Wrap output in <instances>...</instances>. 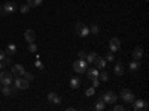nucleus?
Segmentation results:
<instances>
[{"label": "nucleus", "mask_w": 149, "mask_h": 111, "mask_svg": "<svg viewBox=\"0 0 149 111\" xmlns=\"http://www.w3.org/2000/svg\"><path fill=\"white\" fill-rule=\"evenodd\" d=\"M18 9V5L15 2H6L5 5H2V14L3 15H12L15 14Z\"/></svg>", "instance_id": "obj_1"}, {"label": "nucleus", "mask_w": 149, "mask_h": 111, "mask_svg": "<svg viewBox=\"0 0 149 111\" xmlns=\"http://www.w3.org/2000/svg\"><path fill=\"white\" fill-rule=\"evenodd\" d=\"M86 69H88V63L84 59H78L73 63V71L76 74H84V72H86Z\"/></svg>", "instance_id": "obj_2"}, {"label": "nucleus", "mask_w": 149, "mask_h": 111, "mask_svg": "<svg viewBox=\"0 0 149 111\" xmlns=\"http://www.w3.org/2000/svg\"><path fill=\"white\" fill-rule=\"evenodd\" d=\"M74 32H76V35L81 36V38H86V36L90 35V27H86L84 23H76L74 24Z\"/></svg>", "instance_id": "obj_3"}, {"label": "nucleus", "mask_w": 149, "mask_h": 111, "mask_svg": "<svg viewBox=\"0 0 149 111\" xmlns=\"http://www.w3.org/2000/svg\"><path fill=\"white\" fill-rule=\"evenodd\" d=\"M12 81H14V75H12L10 71H2V72H0V84L10 86Z\"/></svg>", "instance_id": "obj_4"}, {"label": "nucleus", "mask_w": 149, "mask_h": 111, "mask_svg": "<svg viewBox=\"0 0 149 111\" xmlns=\"http://www.w3.org/2000/svg\"><path fill=\"white\" fill-rule=\"evenodd\" d=\"M12 83H14V87L17 90H26V89H29V81L26 78H22V77H15Z\"/></svg>", "instance_id": "obj_5"}, {"label": "nucleus", "mask_w": 149, "mask_h": 111, "mask_svg": "<svg viewBox=\"0 0 149 111\" xmlns=\"http://www.w3.org/2000/svg\"><path fill=\"white\" fill-rule=\"evenodd\" d=\"M121 99L125 102V104H131L136 98H134L133 92H130L128 89H122V90H121Z\"/></svg>", "instance_id": "obj_6"}, {"label": "nucleus", "mask_w": 149, "mask_h": 111, "mask_svg": "<svg viewBox=\"0 0 149 111\" xmlns=\"http://www.w3.org/2000/svg\"><path fill=\"white\" fill-rule=\"evenodd\" d=\"M131 104H133V110H134V111H145V110H148V104H146V101L134 99Z\"/></svg>", "instance_id": "obj_7"}, {"label": "nucleus", "mask_w": 149, "mask_h": 111, "mask_svg": "<svg viewBox=\"0 0 149 111\" xmlns=\"http://www.w3.org/2000/svg\"><path fill=\"white\" fill-rule=\"evenodd\" d=\"M100 98H102L106 104H115V102H116V95H115L113 92H110V90L106 92V93H103Z\"/></svg>", "instance_id": "obj_8"}, {"label": "nucleus", "mask_w": 149, "mask_h": 111, "mask_svg": "<svg viewBox=\"0 0 149 111\" xmlns=\"http://www.w3.org/2000/svg\"><path fill=\"white\" fill-rule=\"evenodd\" d=\"M119 48H121V41H119L118 38H112V39L109 41V51L116 53Z\"/></svg>", "instance_id": "obj_9"}, {"label": "nucleus", "mask_w": 149, "mask_h": 111, "mask_svg": "<svg viewBox=\"0 0 149 111\" xmlns=\"http://www.w3.org/2000/svg\"><path fill=\"white\" fill-rule=\"evenodd\" d=\"M10 72H12V75H14V77H22L24 72H26V69H24L22 65H12Z\"/></svg>", "instance_id": "obj_10"}, {"label": "nucleus", "mask_w": 149, "mask_h": 111, "mask_svg": "<svg viewBox=\"0 0 149 111\" xmlns=\"http://www.w3.org/2000/svg\"><path fill=\"white\" fill-rule=\"evenodd\" d=\"M131 54H133V59H134V60H142V57L145 56V51H143L142 47H136Z\"/></svg>", "instance_id": "obj_11"}, {"label": "nucleus", "mask_w": 149, "mask_h": 111, "mask_svg": "<svg viewBox=\"0 0 149 111\" xmlns=\"http://www.w3.org/2000/svg\"><path fill=\"white\" fill-rule=\"evenodd\" d=\"M0 92L3 93V96H12V95H15L17 89H15V87H12V84H10V86H3Z\"/></svg>", "instance_id": "obj_12"}, {"label": "nucleus", "mask_w": 149, "mask_h": 111, "mask_svg": "<svg viewBox=\"0 0 149 111\" xmlns=\"http://www.w3.org/2000/svg\"><path fill=\"white\" fill-rule=\"evenodd\" d=\"M48 101L52 102V104L60 105V104H61V98H60L57 93H54V92H49V93H48Z\"/></svg>", "instance_id": "obj_13"}, {"label": "nucleus", "mask_w": 149, "mask_h": 111, "mask_svg": "<svg viewBox=\"0 0 149 111\" xmlns=\"http://www.w3.org/2000/svg\"><path fill=\"white\" fill-rule=\"evenodd\" d=\"M128 69H130V72H133V74H136L137 71H140V60H133L131 63H128Z\"/></svg>", "instance_id": "obj_14"}, {"label": "nucleus", "mask_w": 149, "mask_h": 111, "mask_svg": "<svg viewBox=\"0 0 149 111\" xmlns=\"http://www.w3.org/2000/svg\"><path fill=\"white\" fill-rule=\"evenodd\" d=\"M94 65L97 66V69H104V68L107 66V62H106V59L97 56V59H95V62H94Z\"/></svg>", "instance_id": "obj_15"}, {"label": "nucleus", "mask_w": 149, "mask_h": 111, "mask_svg": "<svg viewBox=\"0 0 149 111\" xmlns=\"http://www.w3.org/2000/svg\"><path fill=\"white\" fill-rule=\"evenodd\" d=\"M17 51H18V47L15 44H8L6 50H5L6 56H14V54H17Z\"/></svg>", "instance_id": "obj_16"}, {"label": "nucleus", "mask_w": 149, "mask_h": 111, "mask_svg": "<svg viewBox=\"0 0 149 111\" xmlns=\"http://www.w3.org/2000/svg\"><path fill=\"white\" fill-rule=\"evenodd\" d=\"M24 38H26V41L30 44V42H34L36 41V33L31 30V29H29V30H26V33H24Z\"/></svg>", "instance_id": "obj_17"}, {"label": "nucleus", "mask_w": 149, "mask_h": 111, "mask_svg": "<svg viewBox=\"0 0 149 111\" xmlns=\"http://www.w3.org/2000/svg\"><path fill=\"white\" fill-rule=\"evenodd\" d=\"M113 71H115V75H116V77H122V75H124V71H125V69H124V65L121 63V62H116Z\"/></svg>", "instance_id": "obj_18"}, {"label": "nucleus", "mask_w": 149, "mask_h": 111, "mask_svg": "<svg viewBox=\"0 0 149 111\" xmlns=\"http://www.w3.org/2000/svg\"><path fill=\"white\" fill-rule=\"evenodd\" d=\"M95 59H97V53H88V54L85 56V62L88 65H93L94 62H95Z\"/></svg>", "instance_id": "obj_19"}, {"label": "nucleus", "mask_w": 149, "mask_h": 111, "mask_svg": "<svg viewBox=\"0 0 149 111\" xmlns=\"http://www.w3.org/2000/svg\"><path fill=\"white\" fill-rule=\"evenodd\" d=\"M79 86H81V80L78 77L70 78V89H79Z\"/></svg>", "instance_id": "obj_20"}, {"label": "nucleus", "mask_w": 149, "mask_h": 111, "mask_svg": "<svg viewBox=\"0 0 149 111\" xmlns=\"http://www.w3.org/2000/svg\"><path fill=\"white\" fill-rule=\"evenodd\" d=\"M86 75H88V80H95V78H98V71L97 69H86Z\"/></svg>", "instance_id": "obj_21"}, {"label": "nucleus", "mask_w": 149, "mask_h": 111, "mask_svg": "<svg viewBox=\"0 0 149 111\" xmlns=\"http://www.w3.org/2000/svg\"><path fill=\"white\" fill-rule=\"evenodd\" d=\"M104 108H106V102H104V101L102 99V98H100V99L97 101V104L94 105V110H97V111H103Z\"/></svg>", "instance_id": "obj_22"}, {"label": "nucleus", "mask_w": 149, "mask_h": 111, "mask_svg": "<svg viewBox=\"0 0 149 111\" xmlns=\"http://www.w3.org/2000/svg\"><path fill=\"white\" fill-rule=\"evenodd\" d=\"M27 3L30 5V8H37L43 3V0H27Z\"/></svg>", "instance_id": "obj_23"}, {"label": "nucleus", "mask_w": 149, "mask_h": 111, "mask_svg": "<svg viewBox=\"0 0 149 111\" xmlns=\"http://www.w3.org/2000/svg\"><path fill=\"white\" fill-rule=\"evenodd\" d=\"M98 80H100V81H103V83H106V81L109 80V74H107L106 71H103L102 74H98Z\"/></svg>", "instance_id": "obj_24"}, {"label": "nucleus", "mask_w": 149, "mask_h": 111, "mask_svg": "<svg viewBox=\"0 0 149 111\" xmlns=\"http://www.w3.org/2000/svg\"><path fill=\"white\" fill-rule=\"evenodd\" d=\"M19 11H21V14H29V12H30V5H29V3L21 5V6H19Z\"/></svg>", "instance_id": "obj_25"}, {"label": "nucleus", "mask_w": 149, "mask_h": 111, "mask_svg": "<svg viewBox=\"0 0 149 111\" xmlns=\"http://www.w3.org/2000/svg\"><path fill=\"white\" fill-rule=\"evenodd\" d=\"M98 32H100V26H98V24H93V26L90 27V33H93V35H97Z\"/></svg>", "instance_id": "obj_26"}, {"label": "nucleus", "mask_w": 149, "mask_h": 111, "mask_svg": "<svg viewBox=\"0 0 149 111\" xmlns=\"http://www.w3.org/2000/svg\"><path fill=\"white\" fill-rule=\"evenodd\" d=\"M22 78H26V80L30 83V81H33V80H34V75H33V74H30V72H27V71H26V72H24V75H22Z\"/></svg>", "instance_id": "obj_27"}, {"label": "nucleus", "mask_w": 149, "mask_h": 111, "mask_svg": "<svg viewBox=\"0 0 149 111\" xmlns=\"http://www.w3.org/2000/svg\"><path fill=\"white\" fill-rule=\"evenodd\" d=\"M29 51H30V53H36V51H37V45H36L34 42H30V44H29Z\"/></svg>", "instance_id": "obj_28"}, {"label": "nucleus", "mask_w": 149, "mask_h": 111, "mask_svg": "<svg viewBox=\"0 0 149 111\" xmlns=\"http://www.w3.org/2000/svg\"><path fill=\"white\" fill-rule=\"evenodd\" d=\"M94 93H95V90H94V87H88L85 90V95L88 96V98H91V96H94Z\"/></svg>", "instance_id": "obj_29"}, {"label": "nucleus", "mask_w": 149, "mask_h": 111, "mask_svg": "<svg viewBox=\"0 0 149 111\" xmlns=\"http://www.w3.org/2000/svg\"><path fill=\"white\" fill-rule=\"evenodd\" d=\"M113 60H115V56H113V53H112V51L106 53V62H113Z\"/></svg>", "instance_id": "obj_30"}, {"label": "nucleus", "mask_w": 149, "mask_h": 111, "mask_svg": "<svg viewBox=\"0 0 149 111\" xmlns=\"http://www.w3.org/2000/svg\"><path fill=\"white\" fill-rule=\"evenodd\" d=\"M3 63L8 66V65H12V60H10V56H5L3 57Z\"/></svg>", "instance_id": "obj_31"}, {"label": "nucleus", "mask_w": 149, "mask_h": 111, "mask_svg": "<svg viewBox=\"0 0 149 111\" xmlns=\"http://www.w3.org/2000/svg\"><path fill=\"white\" fill-rule=\"evenodd\" d=\"M34 66H36L37 69H40V71L43 69V65H42V62H40V60H36V62H34Z\"/></svg>", "instance_id": "obj_32"}, {"label": "nucleus", "mask_w": 149, "mask_h": 111, "mask_svg": "<svg viewBox=\"0 0 149 111\" xmlns=\"http://www.w3.org/2000/svg\"><path fill=\"white\" fill-rule=\"evenodd\" d=\"M113 110H115V111H124V110H125V107H124V105H118V104H116V105L113 107Z\"/></svg>", "instance_id": "obj_33"}, {"label": "nucleus", "mask_w": 149, "mask_h": 111, "mask_svg": "<svg viewBox=\"0 0 149 111\" xmlns=\"http://www.w3.org/2000/svg\"><path fill=\"white\" fill-rule=\"evenodd\" d=\"M85 56H86V53H84V51H79L78 53V59H84L85 60Z\"/></svg>", "instance_id": "obj_34"}, {"label": "nucleus", "mask_w": 149, "mask_h": 111, "mask_svg": "<svg viewBox=\"0 0 149 111\" xmlns=\"http://www.w3.org/2000/svg\"><path fill=\"white\" fill-rule=\"evenodd\" d=\"M91 81H93V87L95 89L97 86H98V78H95V80H91Z\"/></svg>", "instance_id": "obj_35"}, {"label": "nucleus", "mask_w": 149, "mask_h": 111, "mask_svg": "<svg viewBox=\"0 0 149 111\" xmlns=\"http://www.w3.org/2000/svg\"><path fill=\"white\" fill-rule=\"evenodd\" d=\"M6 56V53L3 51V50H0V60H3V57Z\"/></svg>", "instance_id": "obj_36"}, {"label": "nucleus", "mask_w": 149, "mask_h": 111, "mask_svg": "<svg viewBox=\"0 0 149 111\" xmlns=\"http://www.w3.org/2000/svg\"><path fill=\"white\" fill-rule=\"evenodd\" d=\"M5 66H6V65L3 63V60H0V71H3V69H5Z\"/></svg>", "instance_id": "obj_37"}, {"label": "nucleus", "mask_w": 149, "mask_h": 111, "mask_svg": "<svg viewBox=\"0 0 149 111\" xmlns=\"http://www.w3.org/2000/svg\"><path fill=\"white\" fill-rule=\"evenodd\" d=\"M0 14H2V5H0Z\"/></svg>", "instance_id": "obj_38"}, {"label": "nucleus", "mask_w": 149, "mask_h": 111, "mask_svg": "<svg viewBox=\"0 0 149 111\" xmlns=\"http://www.w3.org/2000/svg\"><path fill=\"white\" fill-rule=\"evenodd\" d=\"M0 90H2V86H0Z\"/></svg>", "instance_id": "obj_39"}]
</instances>
